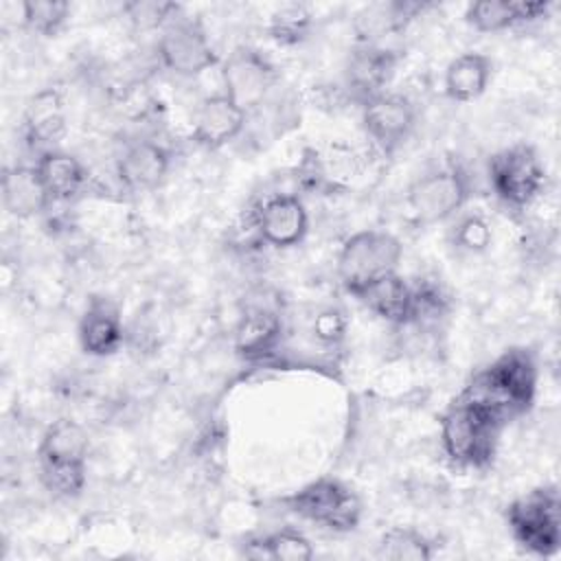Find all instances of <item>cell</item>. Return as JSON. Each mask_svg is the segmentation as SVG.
Here are the masks:
<instances>
[{"instance_id": "cell-3", "label": "cell", "mask_w": 561, "mask_h": 561, "mask_svg": "<svg viewBox=\"0 0 561 561\" xmlns=\"http://www.w3.org/2000/svg\"><path fill=\"white\" fill-rule=\"evenodd\" d=\"M403 256L401 241L386 230H359L351 234L337 254V278L348 294L362 291L368 283L397 272Z\"/></svg>"}, {"instance_id": "cell-22", "label": "cell", "mask_w": 561, "mask_h": 561, "mask_svg": "<svg viewBox=\"0 0 561 561\" xmlns=\"http://www.w3.org/2000/svg\"><path fill=\"white\" fill-rule=\"evenodd\" d=\"M35 169L53 202L72 199L77 193H81L88 180L85 167L79 162V158L57 149L42 151L35 162Z\"/></svg>"}, {"instance_id": "cell-13", "label": "cell", "mask_w": 561, "mask_h": 561, "mask_svg": "<svg viewBox=\"0 0 561 561\" xmlns=\"http://www.w3.org/2000/svg\"><path fill=\"white\" fill-rule=\"evenodd\" d=\"M248 112L224 92L199 101L193 116V140L204 149H219L232 142L245 127Z\"/></svg>"}, {"instance_id": "cell-18", "label": "cell", "mask_w": 561, "mask_h": 561, "mask_svg": "<svg viewBox=\"0 0 561 561\" xmlns=\"http://www.w3.org/2000/svg\"><path fill=\"white\" fill-rule=\"evenodd\" d=\"M550 2H513V0H480L465 11V22L478 33H500L515 24L543 18Z\"/></svg>"}, {"instance_id": "cell-23", "label": "cell", "mask_w": 561, "mask_h": 561, "mask_svg": "<svg viewBox=\"0 0 561 561\" xmlns=\"http://www.w3.org/2000/svg\"><path fill=\"white\" fill-rule=\"evenodd\" d=\"M425 9L423 2H377L364 7L355 18L359 42L379 44L381 37L405 28V24Z\"/></svg>"}, {"instance_id": "cell-26", "label": "cell", "mask_w": 561, "mask_h": 561, "mask_svg": "<svg viewBox=\"0 0 561 561\" xmlns=\"http://www.w3.org/2000/svg\"><path fill=\"white\" fill-rule=\"evenodd\" d=\"M379 557L392 561H427L432 559V541L410 526H397L383 533L379 541Z\"/></svg>"}, {"instance_id": "cell-32", "label": "cell", "mask_w": 561, "mask_h": 561, "mask_svg": "<svg viewBox=\"0 0 561 561\" xmlns=\"http://www.w3.org/2000/svg\"><path fill=\"white\" fill-rule=\"evenodd\" d=\"M346 331V320L340 309H322L313 318V335L324 342V344H337L344 337Z\"/></svg>"}, {"instance_id": "cell-28", "label": "cell", "mask_w": 561, "mask_h": 561, "mask_svg": "<svg viewBox=\"0 0 561 561\" xmlns=\"http://www.w3.org/2000/svg\"><path fill=\"white\" fill-rule=\"evenodd\" d=\"M39 478L44 486L59 497H75L83 491L85 484V465H55L39 462Z\"/></svg>"}, {"instance_id": "cell-24", "label": "cell", "mask_w": 561, "mask_h": 561, "mask_svg": "<svg viewBox=\"0 0 561 561\" xmlns=\"http://www.w3.org/2000/svg\"><path fill=\"white\" fill-rule=\"evenodd\" d=\"M88 434L72 419H57L50 423L39 443V462L55 465H85L88 460Z\"/></svg>"}, {"instance_id": "cell-5", "label": "cell", "mask_w": 561, "mask_h": 561, "mask_svg": "<svg viewBox=\"0 0 561 561\" xmlns=\"http://www.w3.org/2000/svg\"><path fill=\"white\" fill-rule=\"evenodd\" d=\"M291 513L333 533H351L362 517L357 493L337 478H318L285 497Z\"/></svg>"}, {"instance_id": "cell-7", "label": "cell", "mask_w": 561, "mask_h": 561, "mask_svg": "<svg viewBox=\"0 0 561 561\" xmlns=\"http://www.w3.org/2000/svg\"><path fill=\"white\" fill-rule=\"evenodd\" d=\"M469 199V178L460 167L425 173L408 188V206L423 224L445 221Z\"/></svg>"}, {"instance_id": "cell-29", "label": "cell", "mask_w": 561, "mask_h": 561, "mask_svg": "<svg viewBox=\"0 0 561 561\" xmlns=\"http://www.w3.org/2000/svg\"><path fill=\"white\" fill-rule=\"evenodd\" d=\"M123 13L127 20L142 31L164 28L180 13V4L162 2V0H134L123 4Z\"/></svg>"}, {"instance_id": "cell-14", "label": "cell", "mask_w": 561, "mask_h": 561, "mask_svg": "<svg viewBox=\"0 0 561 561\" xmlns=\"http://www.w3.org/2000/svg\"><path fill=\"white\" fill-rule=\"evenodd\" d=\"M169 171V151L153 140L129 145L116 160V178L127 191L156 188Z\"/></svg>"}, {"instance_id": "cell-17", "label": "cell", "mask_w": 561, "mask_h": 561, "mask_svg": "<svg viewBox=\"0 0 561 561\" xmlns=\"http://www.w3.org/2000/svg\"><path fill=\"white\" fill-rule=\"evenodd\" d=\"M373 313L390 324H410L412 318V283H408L399 272H390L368 283L355 294Z\"/></svg>"}, {"instance_id": "cell-10", "label": "cell", "mask_w": 561, "mask_h": 561, "mask_svg": "<svg viewBox=\"0 0 561 561\" xmlns=\"http://www.w3.org/2000/svg\"><path fill=\"white\" fill-rule=\"evenodd\" d=\"M416 121L414 103L399 92H381L362 105V123L383 153H392L412 134Z\"/></svg>"}, {"instance_id": "cell-20", "label": "cell", "mask_w": 561, "mask_h": 561, "mask_svg": "<svg viewBox=\"0 0 561 561\" xmlns=\"http://www.w3.org/2000/svg\"><path fill=\"white\" fill-rule=\"evenodd\" d=\"M493 77V61L484 53L469 50L454 57L445 68V94L456 103L480 99Z\"/></svg>"}, {"instance_id": "cell-16", "label": "cell", "mask_w": 561, "mask_h": 561, "mask_svg": "<svg viewBox=\"0 0 561 561\" xmlns=\"http://www.w3.org/2000/svg\"><path fill=\"white\" fill-rule=\"evenodd\" d=\"M22 129L33 147H50L64 136L66 105L55 88L39 90L28 99L22 116Z\"/></svg>"}, {"instance_id": "cell-27", "label": "cell", "mask_w": 561, "mask_h": 561, "mask_svg": "<svg viewBox=\"0 0 561 561\" xmlns=\"http://www.w3.org/2000/svg\"><path fill=\"white\" fill-rule=\"evenodd\" d=\"M20 9L26 28L44 37L57 35L70 15V4L64 0H26Z\"/></svg>"}, {"instance_id": "cell-6", "label": "cell", "mask_w": 561, "mask_h": 561, "mask_svg": "<svg viewBox=\"0 0 561 561\" xmlns=\"http://www.w3.org/2000/svg\"><path fill=\"white\" fill-rule=\"evenodd\" d=\"M489 180L506 206L526 208L543 191L546 169L533 147L513 145L491 158Z\"/></svg>"}, {"instance_id": "cell-12", "label": "cell", "mask_w": 561, "mask_h": 561, "mask_svg": "<svg viewBox=\"0 0 561 561\" xmlns=\"http://www.w3.org/2000/svg\"><path fill=\"white\" fill-rule=\"evenodd\" d=\"M259 237L274 248H291L302 241L309 228L305 204L296 195H272L267 197L254 217Z\"/></svg>"}, {"instance_id": "cell-11", "label": "cell", "mask_w": 561, "mask_h": 561, "mask_svg": "<svg viewBox=\"0 0 561 561\" xmlns=\"http://www.w3.org/2000/svg\"><path fill=\"white\" fill-rule=\"evenodd\" d=\"M397 61V50L386 48L383 44L359 42L344 66V85L348 94L364 105L368 99L386 92Z\"/></svg>"}, {"instance_id": "cell-9", "label": "cell", "mask_w": 561, "mask_h": 561, "mask_svg": "<svg viewBox=\"0 0 561 561\" xmlns=\"http://www.w3.org/2000/svg\"><path fill=\"white\" fill-rule=\"evenodd\" d=\"M158 57L178 77H197L219 64L206 31L195 20H171L158 39Z\"/></svg>"}, {"instance_id": "cell-8", "label": "cell", "mask_w": 561, "mask_h": 561, "mask_svg": "<svg viewBox=\"0 0 561 561\" xmlns=\"http://www.w3.org/2000/svg\"><path fill=\"white\" fill-rule=\"evenodd\" d=\"M224 94L245 112L259 107L276 81L272 61L252 46H234L221 64Z\"/></svg>"}, {"instance_id": "cell-1", "label": "cell", "mask_w": 561, "mask_h": 561, "mask_svg": "<svg viewBox=\"0 0 561 561\" xmlns=\"http://www.w3.org/2000/svg\"><path fill=\"white\" fill-rule=\"evenodd\" d=\"M537 392V364L526 348H508L473 375L462 397L484 408L502 425L526 412Z\"/></svg>"}, {"instance_id": "cell-19", "label": "cell", "mask_w": 561, "mask_h": 561, "mask_svg": "<svg viewBox=\"0 0 561 561\" xmlns=\"http://www.w3.org/2000/svg\"><path fill=\"white\" fill-rule=\"evenodd\" d=\"M50 195L35 167H11L2 175L4 210L18 219H28L44 213Z\"/></svg>"}, {"instance_id": "cell-4", "label": "cell", "mask_w": 561, "mask_h": 561, "mask_svg": "<svg viewBox=\"0 0 561 561\" xmlns=\"http://www.w3.org/2000/svg\"><path fill=\"white\" fill-rule=\"evenodd\" d=\"M515 539L533 554L550 557L561 543V500L554 486H539L506 508Z\"/></svg>"}, {"instance_id": "cell-21", "label": "cell", "mask_w": 561, "mask_h": 561, "mask_svg": "<svg viewBox=\"0 0 561 561\" xmlns=\"http://www.w3.org/2000/svg\"><path fill=\"white\" fill-rule=\"evenodd\" d=\"M283 322L276 309L254 305L243 311L234 329V348L243 357H263L280 340Z\"/></svg>"}, {"instance_id": "cell-30", "label": "cell", "mask_w": 561, "mask_h": 561, "mask_svg": "<svg viewBox=\"0 0 561 561\" xmlns=\"http://www.w3.org/2000/svg\"><path fill=\"white\" fill-rule=\"evenodd\" d=\"M267 559H280V561H309L313 557V546L311 541L294 530V528H283L272 535L263 537Z\"/></svg>"}, {"instance_id": "cell-2", "label": "cell", "mask_w": 561, "mask_h": 561, "mask_svg": "<svg viewBox=\"0 0 561 561\" xmlns=\"http://www.w3.org/2000/svg\"><path fill=\"white\" fill-rule=\"evenodd\" d=\"M502 427L484 408L460 394L440 416V443L456 467L478 469L491 462Z\"/></svg>"}, {"instance_id": "cell-31", "label": "cell", "mask_w": 561, "mask_h": 561, "mask_svg": "<svg viewBox=\"0 0 561 561\" xmlns=\"http://www.w3.org/2000/svg\"><path fill=\"white\" fill-rule=\"evenodd\" d=\"M454 241L460 250L467 252H482L491 245V228L489 224L478 217V215H469L465 217L456 230H454Z\"/></svg>"}, {"instance_id": "cell-25", "label": "cell", "mask_w": 561, "mask_h": 561, "mask_svg": "<svg viewBox=\"0 0 561 561\" xmlns=\"http://www.w3.org/2000/svg\"><path fill=\"white\" fill-rule=\"evenodd\" d=\"M313 15L307 4L300 2H287L272 11L267 22V33L274 42L283 46H296L302 39H307L311 31Z\"/></svg>"}, {"instance_id": "cell-15", "label": "cell", "mask_w": 561, "mask_h": 561, "mask_svg": "<svg viewBox=\"0 0 561 561\" xmlns=\"http://www.w3.org/2000/svg\"><path fill=\"white\" fill-rule=\"evenodd\" d=\"M79 344L92 357H105L123 344L118 307L107 298H92L79 322Z\"/></svg>"}]
</instances>
